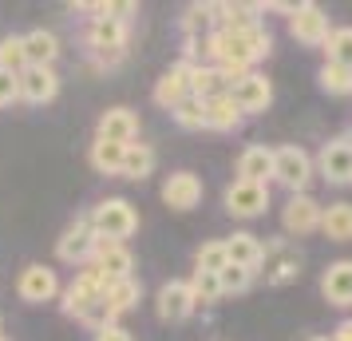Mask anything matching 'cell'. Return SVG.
Wrapping results in <instances>:
<instances>
[{
    "instance_id": "cell-1",
    "label": "cell",
    "mask_w": 352,
    "mask_h": 341,
    "mask_svg": "<svg viewBox=\"0 0 352 341\" xmlns=\"http://www.w3.org/2000/svg\"><path fill=\"white\" fill-rule=\"evenodd\" d=\"M87 218H91L96 234L107 238V242H123V238H131L139 230V214H135V207H131L127 198H103Z\"/></svg>"
},
{
    "instance_id": "cell-2",
    "label": "cell",
    "mask_w": 352,
    "mask_h": 341,
    "mask_svg": "<svg viewBox=\"0 0 352 341\" xmlns=\"http://www.w3.org/2000/svg\"><path fill=\"white\" fill-rule=\"evenodd\" d=\"M127 20H115V17H96L87 24V48L96 56L99 68L115 64L123 52H127Z\"/></svg>"
},
{
    "instance_id": "cell-3",
    "label": "cell",
    "mask_w": 352,
    "mask_h": 341,
    "mask_svg": "<svg viewBox=\"0 0 352 341\" xmlns=\"http://www.w3.org/2000/svg\"><path fill=\"white\" fill-rule=\"evenodd\" d=\"M273 179L281 183L285 191L293 195H305V187L313 179V159H309V151L305 147H277L273 151Z\"/></svg>"
},
{
    "instance_id": "cell-4",
    "label": "cell",
    "mask_w": 352,
    "mask_h": 341,
    "mask_svg": "<svg viewBox=\"0 0 352 341\" xmlns=\"http://www.w3.org/2000/svg\"><path fill=\"white\" fill-rule=\"evenodd\" d=\"M289 32H293V40H301L305 48H324L333 24L324 17V8H317V4H297V8H289Z\"/></svg>"
},
{
    "instance_id": "cell-5",
    "label": "cell",
    "mask_w": 352,
    "mask_h": 341,
    "mask_svg": "<svg viewBox=\"0 0 352 341\" xmlns=\"http://www.w3.org/2000/svg\"><path fill=\"white\" fill-rule=\"evenodd\" d=\"M226 211L234 218H257L270 211V183H245L234 179L226 187Z\"/></svg>"
},
{
    "instance_id": "cell-6",
    "label": "cell",
    "mask_w": 352,
    "mask_h": 341,
    "mask_svg": "<svg viewBox=\"0 0 352 341\" xmlns=\"http://www.w3.org/2000/svg\"><path fill=\"white\" fill-rule=\"evenodd\" d=\"M91 250H96V227H91V218L83 214V218H76V223L60 234L56 254H60V262H67V266H87V262H91Z\"/></svg>"
},
{
    "instance_id": "cell-7",
    "label": "cell",
    "mask_w": 352,
    "mask_h": 341,
    "mask_svg": "<svg viewBox=\"0 0 352 341\" xmlns=\"http://www.w3.org/2000/svg\"><path fill=\"white\" fill-rule=\"evenodd\" d=\"M320 179L333 183V187H344L352 183V139H329L320 147Z\"/></svg>"
},
{
    "instance_id": "cell-8",
    "label": "cell",
    "mask_w": 352,
    "mask_h": 341,
    "mask_svg": "<svg viewBox=\"0 0 352 341\" xmlns=\"http://www.w3.org/2000/svg\"><path fill=\"white\" fill-rule=\"evenodd\" d=\"M16 293L28 302V306H40V302H52L56 293H60V278H56V270H48V266H24L16 278Z\"/></svg>"
},
{
    "instance_id": "cell-9",
    "label": "cell",
    "mask_w": 352,
    "mask_h": 341,
    "mask_svg": "<svg viewBox=\"0 0 352 341\" xmlns=\"http://www.w3.org/2000/svg\"><path fill=\"white\" fill-rule=\"evenodd\" d=\"M320 214H324V207H320L313 195H293L285 203V211H281V227H285L289 234L305 238V234L320 230Z\"/></svg>"
},
{
    "instance_id": "cell-10",
    "label": "cell",
    "mask_w": 352,
    "mask_h": 341,
    "mask_svg": "<svg viewBox=\"0 0 352 341\" xmlns=\"http://www.w3.org/2000/svg\"><path fill=\"white\" fill-rule=\"evenodd\" d=\"M91 266H96V270L107 278V282H123V278H131V266H135V258H131V250H127L123 242H107V238H99V234H96Z\"/></svg>"
},
{
    "instance_id": "cell-11",
    "label": "cell",
    "mask_w": 352,
    "mask_h": 341,
    "mask_svg": "<svg viewBox=\"0 0 352 341\" xmlns=\"http://www.w3.org/2000/svg\"><path fill=\"white\" fill-rule=\"evenodd\" d=\"M230 99L238 103L241 115H257V112H265V107L273 103V87H270L265 76L250 72V76H241V80L230 87Z\"/></svg>"
},
{
    "instance_id": "cell-12",
    "label": "cell",
    "mask_w": 352,
    "mask_h": 341,
    "mask_svg": "<svg viewBox=\"0 0 352 341\" xmlns=\"http://www.w3.org/2000/svg\"><path fill=\"white\" fill-rule=\"evenodd\" d=\"M162 203L170 211H194L202 203V179L194 171H175L170 179L162 183Z\"/></svg>"
},
{
    "instance_id": "cell-13",
    "label": "cell",
    "mask_w": 352,
    "mask_h": 341,
    "mask_svg": "<svg viewBox=\"0 0 352 341\" xmlns=\"http://www.w3.org/2000/svg\"><path fill=\"white\" fill-rule=\"evenodd\" d=\"M194 309H198V306H194L190 282L170 278V282L159 290V318H162V322H186Z\"/></svg>"
},
{
    "instance_id": "cell-14",
    "label": "cell",
    "mask_w": 352,
    "mask_h": 341,
    "mask_svg": "<svg viewBox=\"0 0 352 341\" xmlns=\"http://www.w3.org/2000/svg\"><path fill=\"white\" fill-rule=\"evenodd\" d=\"M261 266H265V282L270 286H285V282H293V278L301 274V254L289 250L285 242H270Z\"/></svg>"
},
{
    "instance_id": "cell-15",
    "label": "cell",
    "mask_w": 352,
    "mask_h": 341,
    "mask_svg": "<svg viewBox=\"0 0 352 341\" xmlns=\"http://www.w3.org/2000/svg\"><path fill=\"white\" fill-rule=\"evenodd\" d=\"M139 135V119L131 107H111V112L99 115V127H96V139H107V143H119V147H131Z\"/></svg>"
},
{
    "instance_id": "cell-16",
    "label": "cell",
    "mask_w": 352,
    "mask_h": 341,
    "mask_svg": "<svg viewBox=\"0 0 352 341\" xmlns=\"http://www.w3.org/2000/svg\"><path fill=\"white\" fill-rule=\"evenodd\" d=\"M20 80V99L24 103H52L56 99V92H60V76L52 72V68H24L16 76Z\"/></svg>"
},
{
    "instance_id": "cell-17",
    "label": "cell",
    "mask_w": 352,
    "mask_h": 341,
    "mask_svg": "<svg viewBox=\"0 0 352 341\" xmlns=\"http://www.w3.org/2000/svg\"><path fill=\"white\" fill-rule=\"evenodd\" d=\"M190 72H194L190 60H182V64L170 68V72L155 83V103H159V107H166V112H175L178 103L190 96Z\"/></svg>"
},
{
    "instance_id": "cell-18",
    "label": "cell",
    "mask_w": 352,
    "mask_h": 341,
    "mask_svg": "<svg viewBox=\"0 0 352 341\" xmlns=\"http://www.w3.org/2000/svg\"><path fill=\"white\" fill-rule=\"evenodd\" d=\"M226 242V258H230V266H241V270H254L261 266V258H265V246L257 242V234H250V230H238V234H230V238H222Z\"/></svg>"
},
{
    "instance_id": "cell-19",
    "label": "cell",
    "mask_w": 352,
    "mask_h": 341,
    "mask_svg": "<svg viewBox=\"0 0 352 341\" xmlns=\"http://www.w3.org/2000/svg\"><path fill=\"white\" fill-rule=\"evenodd\" d=\"M320 293L329 298V306H352V262L340 258L320 274Z\"/></svg>"
},
{
    "instance_id": "cell-20",
    "label": "cell",
    "mask_w": 352,
    "mask_h": 341,
    "mask_svg": "<svg viewBox=\"0 0 352 341\" xmlns=\"http://www.w3.org/2000/svg\"><path fill=\"white\" fill-rule=\"evenodd\" d=\"M238 179H245V183L273 179V147H261V143L245 147L238 155Z\"/></svg>"
},
{
    "instance_id": "cell-21",
    "label": "cell",
    "mask_w": 352,
    "mask_h": 341,
    "mask_svg": "<svg viewBox=\"0 0 352 341\" xmlns=\"http://www.w3.org/2000/svg\"><path fill=\"white\" fill-rule=\"evenodd\" d=\"M56 56H60V40H56V32H48V28H32V32L24 36V60H28V68H52L56 64Z\"/></svg>"
},
{
    "instance_id": "cell-22",
    "label": "cell",
    "mask_w": 352,
    "mask_h": 341,
    "mask_svg": "<svg viewBox=\"0 0 352 341\" xmlns=\"http://www.w3.org/2000/svg\"><path fill=\"white\" fill-rule=\"evenodd\" d=\"M230 92V83L222 80V72L214 64H194V72H190V96L194 99H214V96H226Z\"/></svg>"
},
{
    "instance_id": "cell-23",
    "label": "cell",
    "mask_w": 352,
    "mask_h": 341,
    "mask_svg": "<svg viewBox=\"0 0 352 341\" xmlns=\"http://www.w3.org/2000/svg\"><path fill=\"white\" fill-rule=\"evenodd\" d=\"M206 127L210 131H238L241 127V112H238V103L230 99V92L206 99Z\"/></svg>"
},
{
    "instance_id": "cell-24",
    "label": "cell",
    "mask_w": 352,
    "mask_h": 341,
    "mask_svg": "<svg viewBox=\"0 0 352 341\" xmlns=\"http://www.w3.org/2000/svg\"><path fill=\"white\" fill-rule=\"evenodd\" d=\"M320 230L333 242H349L352 238V203H329L320 214Z\"/></svg>"
},
{
    "instance_id": "cell-25",
    "label": "cell",
    "mask_w": 352,
    "mask_h": 341,
    "mask_svg": "<svg viewBox=\"0 0 352 341\" xmlns=\"http://www.w3.org/2000/svg\"><path fill=\"white\" fill-rule=\"evenodd\" d=\"M139 293H143V286H139L135 278H123V282H111V286H107V293H103V306H107V313H111V322L119 318V313L135 309Z\"/></svg>"
},
{
    "instance_id": "cell-26",
    "label": "cell",
    "mask_w": 352,
    "mask_h": 341,
    "mask_svg": "<svg viewBox=\"0 0 352 341\" xmlns=\"http://www.w3.org/2000/svg\"><path fill=\"white\" fill-rule=\"evenodd\" d=\"M155 171V151L146 143H131V147H123V179H135V183H143L146 175Z\"/></svg>"
},
{
    "instance_id": "cell-27",
    "label": "cell",
    "mask_w": 352,
    "mask_h": 341,
    "mask_svg": "<svg viewBox=\"0 0 352 341\" xmlns=\"http://www.w3.org/2000/svg\"><path fill=\"white\" fill-rule=\"evenodd\" d=\"M87 159H91V167H96L99 175H119V171H123V147L107 143V139H96Z\"/></svg>"
},
{
    "instance_id": "cell-28",
    "label": "cell",
    "mask_w": 352,
    "mask_h": 341,
    "mask_svg": "<svg viewBox=\"0 0 352 341\" xmlns=\"http://www.w3.org/2000/svg\"><path fill=\"white\" fill-rule=\"evenodd\" d=\"M317 80L329 96H352V68H344V64H329V60H324Z\"/></svg>"
},
{
    "instance_id": "cell-29",
    "label": "cell",
    "mask_w": 352,
    "mask_h": 341,
    "mask_svg": "<svg viewBox=\"0 0 352 341\" xmlns=\"http://www.w3.org/2000/svg\"><path fill=\"white\" fill-rule=\"evenodd\" d=\"M230 258H226V242H202L198 246V254H194V270H202V274H222Z\"/></svg>"
},
{
    "instance_id": "cell-30",
    "label": "cell",
    "mask_w": 352,
    "mask_h": 341,
    "mask_svg": "<svg viewBox=\"0 0 352 341\" xmlns=\"http://www.w3.org/2000/svg\"><path fill=\"white\" fill-rule=\"evenodd\" d=\"M170 115H175V123L182 131H202V127H206V103H202V99H194V96H186Z\"/></svg>"
},
{
    "instance_id": "cell-31",
    "label": "cell",
    "mask_w": 352,
    "mask_h": 341,
    "mask_svg": "<svg viewBox=\"0 0 352 341\" xmlns=\"http://www.w3.org/2000/svg\"><path fill=\"white\" fill-rule=\"evenodd\" d=\"M324 56H329V64L352 68V28H333L324 40Z\"/></svg>"
},
{
    "instance_id": "cell-32",
    "label": "cell",
    "mask_w": 352,
    "mask_h": 341,
    "mask_svg": "<svg viewBox=\"0 0 352 341\" xmlns=\"http://www.w3.org/2000/svg\"><path fill=\"white\" fill-rule=\"evenodd\" d=\"M0 68L12 72V76H20L28 68V60H24V36H4L0 40Z\"/></svg>"
},
{
    "instance_id": "cell-33",
    "label": "cell",
    "mask_w": 352,
    "mask_h": 341,
    "mask_svg": "<svg viewBox=\"0 0 352 341\" xmlns=\"http://www.w3.org/2000/svg\"><path fill=\"white\" fill-rule=\"evenodd\" d=\"M190 293H194V306H210V302H218V298H222L218 274H202V270H194V278H190Z\"/></svg>"
},
{
    "instance_id": "cell-34",
    "label": "cell",
    "mask_w": 352,
    "mask_h": 341,
    "mask_svg": "<svg viewBox=\"0 0 352 341\" xmlns=\"http://www.w3.org/2000/svg\"><path fill=\"white\" fill-rule=\"evenodd\" d=\"M250 282H254V270H241V266H226L222 274H218L222 298H226V293H245V290H250Z\"/></svg>"
},
{
    "instance_id": "cell-35",
    "label": "cell",
    "mask_w": 352,
    "mask_h": 341,
    "mask_svg": "<svg viewBox=\"0 0 352 341\" xmlns=\"http://www.w3.org/2000/svg\"><path fill=\"white\" fill-rule=\"evenodd\" d=\"M16 99H20V80L12 72L0 68V107H8V103H16Z\"/></svg>"
},
{
    "instance_id": "cell-36",
    "label": "cell",
    "mask_w": 352,
    "mask_h": 341,
    "mask_svg": "<svg viewBox=\"0 0 352 341\" xmlns=\"http://www.w3.org/2000/svg\"><path fill=\"white\" fill-rule=\"evenodd\" d=\"M96 341H131V333L123 329V325H107V329H99Z\"/></svg>"
},
{
    "instance_id": "cell-37",
    "label": "cell",
    "mask_w": 352,
    "mask_h": 341,
    "mask_svg": "<svg viewBox=\"0 0 352 341\" xmlns=\"http://www.w3.org/2000/svg\"><path fill=\"white\" fill-rule=\"evenodd\" d=\"M333 341H352V322H340V325H336Z\"/></svg>"
},
{
    "instance_id": "cell-38",
    "label": "cell",
    "mask_w": 352,
    "mask_h": 341,
    "mask_svg": "<svg viewBox=\"0 0 352 341\" xmlns=\"http://www.w3.org/2000/svg\"><path fill=\"white\" fill-rule=\"evenodd\" d=\"M309 341H329V338H309Z\"/></svg>"
},
{
    "instance_id": "cell-39",
    "label": "cell",
    "mask_w": 352,
    "mask_h": 341,
    "mask_svg": "<svg viewBox=\"0 0 352 341\" xmlns=\"http://www.w3.org/2000/svg\"><path fill=\"white\" fill-rule=\"evenodd\" d=\"M0 341H4V338H0Z\"/></svg>"
}]
</instances>
